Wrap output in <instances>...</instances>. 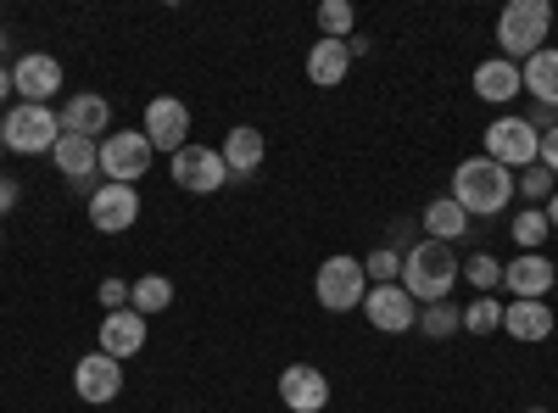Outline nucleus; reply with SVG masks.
I'll list each match as a JSON object with an SVG mask.
<instances>
[{
  "label": "nucleus",
  "mask_w": 558,
  "mask_h": 413,
  "mask_svg": "<svg viewBox=\"0 0 558 413\" xmlns=\"http://www.w3.org/2000/svg\"><path fill=\"white\" fill-rule=\"evenodd\" d=\"M525 413H547V408H525Z\"/></svg>",
  "instance_id": "nucleus-39"
},
{
  "label": "nucleus",
  "mask_w": 558,
  "mask_h": 413,
  "mask_svg": "<svg viewBox=\"0 0 558 413\" xmlns=\"http://www.w3.org/2000/svg\"><path fill=\"white\" fill-rule=\"evenodd\" d=\"M520 78H525V96H536V107L558 112V51L553 45H542L531 62H520Z\"/></svg>",
  "instance_id": "nucleus-22"
},
{
  "label": "nucleus",
  "mask_w": 558,
  "mask_h": 413,
  "mask_svg": "<svg viewBox=\"0 0 558 413\" xmlns=\"http://www.w3.org/2000/svg\"><path fill=\"white\" fill-rule=\"evenodd\" d=\"M352 23H357V12L347 0H324L318 7V39H352Z\"/></svg>",
  "instance_id": "nucleus-28"
},
{
  "label": "nucleus",
  "mask_w": 558,
  "mask_h": 413,
  "mask_svg": "<svg viewBox=\"0 0 558 413\" xmlns=\"http://www.w3.org/2000/svg\"><path fill=\"white\" fill-rule=\"evenodd\" d=\"M151 141H146V129H112L107 141H101V173H107V185H134V179H146L151 173Z\"/></svg>",
  "instance_id": "nucleus-6"
},
{
  "label": "nucleus",
  "mask_w": 558,
  "mask_h": 413,
  "mask_svg": "<svg viewBox=\"0 0 558 413\" xmlns=\"http://www.w3.org/2000/svg\"><path fill=\"white\" fill-rule=\"evenodd\" d=\"M0 57H7V28H0Z\"/></svg>",
  "instance_id": "nucleus-38"
},
{
  "label": "nucleus",
  "mask_w": 558,
  "mask_h": 413,
  "mask_svg": "<svg viewBox=\"0 0 558 413\" xmlns=\"http://www.w3.org/2000/svg\"><path fill=\"white\" fill-rule=\"evenodd\" d=\"M553 191H558V173H553V168H542V162H531V168H520V173H514V196L553 202Z\"/></svg>",
  "instance_id": "nucleus-27"
},
{
  "label": "nucleus",
  "mask_w": 558,
  "mask_h": 413,
  "mask_svg": "<svg viewBox=\"0 0 558 413\" xmlns=\"http://www.w3.org/2000/svg\"><path fill=\"white\" fill-rule=\"evenodd\" d=\"M168 173H173V185H179V191H191V196H213V191L229 185L223 157H218L213 146H196V141L168 157Z\"/></svg>",
  "instance_id": "nucleus-8"
},
{
  "label": "nucleus",
  "mask_w": 558,
  "mask_h": 413,
  "mask_svg": "<svg viewBox=\"0 0 558 413\" xmlns=\"http://www.w3.org/2000/svg\"><path fill=\"white\" fill-rule=\"evenodd\" d=\"M363 313H368V325H375L380 336H408L418 325V302L402 286H368Z\"/></svg>",
  "instance_id": "nucleus-10"
},
{
  "label": "nucleus",
  "mask_w": 558,
  "mask_h": 413,
  "mask_svg": "<svg viewBox=\"0 0 558 413\" xmlns=\"http://www.w3.org/2000/svg\"><path fill=\"white\" fill-rule=\"evenodd\" d=\"M458 274H463V263H458V252L452 246H441V241H413L408 252H402V291L418 302V307H430V302H447V291L458 286Z\"/></svg>",
  "instance_id": "nucleus-1"
},
{
  "label": "nucleus",
  "mask_w": 558,
  "mask_h": 413,
  "mask_svg": "<svg viewBox=\"0 0 558 413\" xmlns=\"http://www.w3.org/2000/svg\"><path fill=\"white\" fill-rule=\"evenodd\" d=\"M463 330L470 336H497L502 330V302L497 296H475L470 307H463Z\"/></svg>",
  "instance_id": "nucleus-26"
},
{
  "label": "nucleus",
  "mask_w": 558,
  "mask_h": 413,
  "mask_svg": "<svg viewBox=\"0 0 558 413\" xmlns=\"http://www.w3.org/2000/svg\"><path fill=\"white\" fill-rule=\"evenodd\" d=\"M140 218V191L134 185H101L89 196V223L101 229V235H123V229Z\"/></svg>",
  "instance_id": "nucleus-16"
},
{
  "label": "nucleus",
  "mask_w": 558,
  "mask_h": 413,
  "mask_svg": "<svg viewBox=\"0 0 558 413\" xmlns=\"http://www.w3.org/2000/svg\"><path fill=\"white\" fill-rule=\"evenodd\" d=\"M313 296H318L324 313H357L363 296H368L363 257H324L318 274H313Z\"/></svg>",
  "instance_id": "nucleus-4"
},
{
  "label": "nucleus",
  "mask_w": 558,
  "mask_h": 413,
  "mask_svg": "<svg viewBox=\"0 0 558 413\" xmlns=\"http://www.w3.org/2000/svg\"><path fill=\"white\" fill-rule=\"evenodd\" d=\"M96 296H101V307H107V313H118V307H129V280H101V291H96Z\"/></svg>",
  "instance_id": "nucleus-33"
},
{
  "label": "nucleus",
  "mask_w": 558,
  "mask_h": 413,
  "mask_svg": "<svg viewBox=\"0 0 558 413\" xmlns=\"http://www.w3.org/2000/svg\"><path fill=\"white\" fill-rule=\"evenodd\" d=\"M279 402L291 413H324L330 408V375L313 369V363H291V369L279 375Z\"/></svg>",
  "instance_id": "nucleus-14"
},
{
  "label": "nucleus",
  "mask_w": 558,
  "mask_h": 413,
  "mask_svg": "<svg viewBox=\"0 0 558 413\" xmlns=\"http://www.w3.org/2000/svg\"><path fill=\"white\" fill-rule=\"evenodd\" d=\"M547 28H553V7H547V0H508L502 17H497L502 57L508 62H531L547 45Z\"/></svg>",
  "instance_id": "nucleus-3"
},
{
  "label": "nucleus",
  "mask_w": 558,
  "mask_h": 413,
  "mask_svg": "<svg viewBox=\"0 0 558 413\" xmlns=\"http://www.w3.org/2000/svg\"><path fill=\"white\" fill-rule=\"evenodd\" d=\"M23 202V191H17V179H0V218H7L12 207Z\"/></svg>",
  "instance_id": "nucleus-35"
},
{
  "label": "nucleus",
  "mask_w": 558,
  "mask_h": 413,
  "mask_svg": "<svg viewBox=\"0 0 558 413\" xmlns=\"http://www.w3.org/2000/svg\"><path fill=\"white\" fill-rule=\"evenodd\" d=\"M553 280H558V268L542 252H520L514 263H502V286H508V296H514V302H547Z\"/></svg>",
  "instance_id": "nucleus-13"
},
{
  "label": "nucleus",
  "mask_w": 558,
  "mask_h": 413,
  "mask_svg": "<svg viewBox=\"0 0 558 413\" xmlns=\"http://www.w3.org/2000/svg\"><path fill=\"white\" fill-rule=\"evenodd\" d=\"M536 162L558 173V129H547V134H542V151H536Z\"/></svg>",
  "instance_id": "nucleus-34"
},
{
  "label": "nucleus",
  "mask_w": 558,
  "mask_h": 413,
  "mask_svg": "<svg viewBox=\"0 0 558 413\" xmlns=\"http://www.w3.org/2000/svg\"><path fill=\"white\" fill-rule=\"evenodd\" d=\"M425 229H430V241L452 246V241H463V235H470V212H463L452 196H436V202L425 207Z\"/></svg>",
  "instance_id": "nucleus-24"
},
{
  "label": "nucleus",
  "mask_w": 558,
  "mask_h": 413,
  "mask_svg": "<svg viewBox=\"0 0 558 413\" xmlns=\"http://www.w3.org/2000/svg\"><path fill=\"white\" fill-rule=\"evenodd\" d=\"M352 68V39H318L313 51H307V78L318 89H336Z\"/></svg>",
  "instance_id": "nucleus-21"
},
{
  "label": "nucleus",
  "mask_w": 558,
  "mask_h": 413,
  "mask_svg": "<svg viewBox=\"0 0 558 413\" xmlns=\"http://www.w3.org/2000/svg\"><path fill=\"white\" fill-rule=\"evenodd\" d=\"M73 391H78V402H89V408L118 402V391H123V363H118V357H107V352L96 347L89 357H78V369H73Z\"/></svg>",
  "instance_id": "nucleus-9"
},
{
  "label": "nucleus",
  "mask_w": 558,
  "mask_h": 413,
  "mask_svg": "<svg viewBox=\"0 0 558 413\" xmlns=\"http://www.w3.org/2000/svg\"><path fill=\"white\" fill-rule=\"evenodd\" d=\"M57 118H62V134H84V141H101V134H112V101L96 96V89L68 96Z\"/></svg>",
  "instance_id": "nucleus-15"
},
{
  "label": "nucleus",
  "mask_w": 558,
  "mask_h": 413,
  "mask_svg": "<svg viewBox=\"0 0 558 413\" xmlns=\"http://www.w3.org/2000/svg\"><path fill=\"white\" fill-rule=\"evenodd\" d=\"M101 352L107 357H134V352H146V313H134V307H118V313H101Z\"/></svg>",
  "instance_id": "nucleus-17"
},
{
  "label": "nucleus",
  "mask_w": 558,
  "mask_h": 413,
  "mask_svg": "<svg viewBox=\"0 0 558 413\" xmlns=\"http://www.w3.org/2000/svg\"><path fill=\"white\" fill-rule=\"evenodd\" d=\"M547 229H558V191H553V202H547Z\"/></svg>",
  "instance_id": "nucleus-36"
},
{
  "label": "nucleus",
  "mask_w": 558,
  "mask_h": 413,
  "mask_svg": "<svg viewBox=\"0 0 558 413\" xmlns=\"http://www.w3.org/2000/svg\"><path fill=\"white\" fill-rule=\"evenodd\" d=\"M475 96L492 101V107H508L514 96H525V78H520V62H508V57H492L475 68Z\"/></svg>",
  "instance_id": "nucleus-20"
},
{
  "label": "nucleus",
  "mask_w": 558,
  "mask_h": 413,
  "mask_svg": "<svg viewBox=\"0 0 558 413\" xmlns=\"http://www.w3.org/2000/svg\"><path fill=\"white\" fill-rule=\"evenodd\" d=\"M508 229H514V241H520V252H542V241H547V212L542 207H525L514 223H508Z\"/></svg>",
  "instance_id": "nucleus-32"
},
{
  "label": "nucleus",
  "mask_w": 558,
  "mask_h": 413,
  "mask_svg": "<svg viewBox=\"0 0 558 413\" xmlns=\"http://www.w3.org/2000/svg\"><path fill=\"white\" fill-rule=\"evenodd\" d=\"M0 141H7V151H17V157H45V151H57V141H62V118L51 107L17 101L7 112V123H0Z\"/></svg>",
  "instance_id": "nucleus-5"
},
{
  "label": "nucleus",
  "mask_w": 558,
  "mask_h": 413,
  "mask_svg": "<svg viewBox=\"0 0 558 413\" xmlns=\"http://www.w3.org/2000/svg\"><path fill=\"white\" fill-rule=\"evenodd\" d=\"M0 157H7V141H0Z\"/></svg>",
  "instance_id": "nucleus-40"
},
{
  "label": "nucleus",
  "mask_w": 558,
  "mask_h": 413,
  "mask_svg": "<svg viewBox=\"0 0 558 413\" xmlns=\"http://www.w3.org/2000/svg\"><path fill=\"white\" fill-rule=\"evenodd\" d=\"M218 157H223L229 179H246V173H257V168H263V157H268V141H263V129H252V123H235V129L223 134Z\"/></svg>",
  "instance_id": "nucleus-18"
},
{
  "label": "nucleus",
  "mask_w": 558,
  "mask_h": 413,
  "mask_svg": "<svg viewBox=\"0 0 558 413\" xmlns=\"http://www.w3.org/2000/svg\"><path fill=\"white\" fill-rule=\"evenodd\" d=\"M168 302H173V280H162V274H140V280L129 286V307L134 313H168Z\"/></svg>",
  "instance_id": "nucleus-25"
},
{
  "label": "nucleus",
  "mask_w": 558,
  "mask_h": 413,
  "mask_svg": "<svg viewBox=\"0 0 558 413\" xmlns=\"http://www.w3.org/2000/svg\"><path fill=\"white\" fill-rule=\"evenodd\" d=\"M7 96H12V73H7V68H0V101H7Z\"/></svg>",
  "instance_id": "nucleus-37"
},
{
  "label": "nucleus",
  "mask_w": 558,
  "mask_h": 413,
  "mask_svg": "<svg viewBox=\"0 0 558 413\" xmlns=\"http://www.w3.org/2000/svg\"><path fill=\"white\" fill-rule=\"evenodd\" d=\"M536 151H542V134L525 123V118H492L486 123V157L492 162H502L508 173H520V168H531L536 162Z\"/></svg>",
  "instance_id": "nucleus-7"
},
{
  "label": "nucleus",
  "mask_w": 558,
  "mask_h": 413,
  "mask_svg": "<svg viewBox=\"0 0 558 413\" xmlns=\"http://www.w3.org/2000/svg\"><path fill=\"white\" fill-rule=\"evenodd\" d=\"M363 274H368V286H397V280H402V252H397V246H380V252H368Z\"/></svg>",
  "instance_id": "nucleus-30"
},
{
  "label": "nucleus",
  "mask_w": 558,
  "mask_h": 413,
  "mask_svg": "<svg viewBox=\"0 0 558 413\" xmlns=\"http://www.w3.org/2000/svg\"><path fill=\"white\" fill-rule=\"evenodd\" d=\"M447 196L470 218H497L508 202H514V173H508L502 162H492V157H470V162H458Z\"/></svg>",
  "instance_id": "nucleus-2"
},
{
  "label": "nucleus",
  "mask_w": 558,
  "mask_h": 413,
  "mask_svg": "<svg viewBox=\"0 0 558 413\" xmlns=\"http://www.w3.org/2000/svg\"><path fill=\"white\" fill-rule=\"evenodd\" d=\"M51 157H57V173L78 191L89 185V173H101V141H84V134H62Z\"/></svg>",
  "instance_id": "nucleus-19"
},
{
  "label": "nucleus",
  "mask_w": 558,
  "mask_h": 413,
  "mask_svg": "<svg viewBox=\"0 0 558 413\" xmlns=\"http://www.w3.org/2000/svg\"><path fill=\"white\" fill-rule=\"evenodd\" d=\"M463 280H470L481 296H492V291L502 286V263H497L492 252H475V257H463Z\"/></svg>",
  "instance_id": "nucleus-29"
},
{
  "label": "nucleus",
  "mask_w": 558,
  "mask_h": 413,
  "mask_svg": "<svg viewBox=\"0 0 558 413\" xmlns=\"http://www.w3.org/2000/svg\"><path fill=\"white\" fill-rule=\"evenodd\" d=\"M502 330L514 341H547L553 336V307L547 302H508L502 307Z\"/></svg>",
  "instance_id": "nucleus-23"
},
{
  "label": "nucleus",
  "mask_w": 558,
  "mask_h": 413,
  "mask_svg": "<svg viewBox=\"0 0 558 413\" xmlns=\"http://www.w3.org/2000/svg\"><path fill=\"white\" fill-rule=\"evenodd\" d=\"M146 141H151V151H184L191 146V107H184L179 96H157L151 107H146Z\"/></svg>",
  "instance_id": "nucleus-11"
},
{
  "label": "nucleus",
  "mask_w": 558,
  "mask_h": 413,
  "mask_svg": "<svg viewBox=\"0 0 558 413\" xmlns=\"http://www.w3.org/2000/svg\"><path fill=\"white\" fill-rule=\"evenodd\" d=\"M12 89L28 101V107H45L62 89V62L57 57H45V51H23L12 62Z\"/></svg>",
  "instance_id": "nucleus-12"
},
{
  "label": "nucleus",
  "mask_w": 558,
  "mask_h": 413,
  "mask_svg": "<svg viewBox=\"0 0 558 413\" xmlns=\"http://www.w3.org/2000/svg\"><path fill=\"white\" fill-rule=\"evenodd\" d=\"M458 325H463V313H458L452 302H430V307H418V330L436 336V341H441V336H452Z\"/></svg>",
  "instance_id": "nucleus-31"
}]
</instances>
